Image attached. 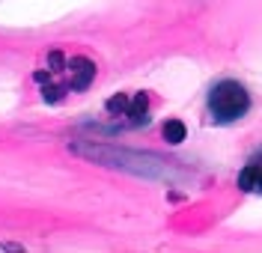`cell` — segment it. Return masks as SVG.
I'll use <instances>...</instances> for the list:
<instances>
[{
	"label": "cell",
	"mask_w": 262,
	"mask_h": 253,
	"mask_svg": "<svg viewBox=\"0 0 262 253\" xmlns=\"http://www.w3.org/2000/svg\"><path fill=\"white\" fill-rule=\"evenodd\" d=\"M96 81V63L86 57H66L63 51H51L48 63L36 72V84L42 86L45 101H60L69 93H83Z\"/></svg>",
	"instance_id": "cell-1"
},
{
	"label": "cell",
	"mask_w": 262,
	"mask_h": 253,
	"mask_svg": "<svg viewBox=\"0 0 262 253\" xmlns=\"http://www.w3.org/2000/svg\"><path fill=\"white\" fill-rule=\"evenodd\" d=\"M206 104H209V117L217 125H227V122L242 119L250 110V96L238 81H221V84L212 86Z\"/></svg>",
	"instance_id": "cell-2"
},
{
	"label": "cell",
	"mask_w": 262,
	"mask_h": 253,
	"mask_svg": "<svg viewBox=\"0 0 262 253\" xmlns=\"http://www.w3.org/2000/svg\"><path fill=\"white\" fill-rule=\"evenodd\" d=\"M107 117L114 119L119 128H140L149 122V96L146 93H116L114 99L104 104Z\"/></svg>",
	"instance_id": "cell-3"
},
{
	"label": "cell",
	"mask_w": 262,
	"mask_h": 253,
	"mask_svg": "<svg viewBox=\"0 0 262 253\" xmlns=\"http://www.w3.org/2000/svg\"><path fill=\"white\" fill-rule=\"evenodd\" d=\"M238 188L247 194H262V161H250L238 173Z\"/></svg>",
	"instance_id": "cell-4"
},
{
	"label": "cell",
	"mask_w": 262,
	"mask_h": 253,
	"mask_svg": "<svg viewBox=\"0 0 262 253\" xmlns=\"http://www.w3.org/2000/svg\"><path fill=\"white\" fill-rule=\"evenodd\" d=\"M161 131H164V140H167V143H182L185 134H188V128L182 125V119H167Z\"/></svg>",
	"instance_id": "cell-5"
}]
</instances>
